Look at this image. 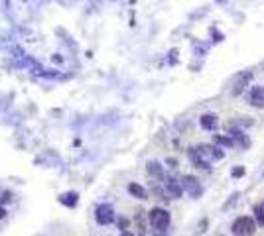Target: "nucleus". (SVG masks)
I'll use <instances>...</instances> for the list:
<instances>
[{"mask_svg": "<svg viewBox=\"0 0 264 236\" xmlns=\"http://www.w3.org/2000/svg\"><path fill=\"white\" fill-rule=\"evenodd\" d=\"M215 124H217V116H213V114H205L201 118V126L203 128H207V130L215 128Z\"/></svg>", "mask_w": 264, "mask_h": 236, "instance_id": "6", "label": "nucleus"}, {"mask_svg": "<svg viewBox=\"0 0 264 236\" xmlns=\"http://www.w3.org/2000/svg\"><path fill=\"white\" fill-rule=\"evenodd\" d=\"M4 217H6V211H4V209H0V219H4Z\"/></svg>", "mask_w": 264, "mask_h": 236, "instance_id": "10", "label": "nucleus"}, {"mask_svg": "<svg viewBox=\"0 0 264 236\" xmlns=\"http://www.w3.org/2000/svg\"><path fill=\"white\" fill-rule=\"evenodd\" d=\"M217 236H223V234H217Z\"/></svg>", "mask_w": 264, "mask_h": 236, "instance_id": "12", "label": "nucleus"}, {"mask_svg": "<svg viewBox=\"0 0 264 236\" xmlns=\"http://www.w3.org/2000/svg\"><path fill=\"white\" fill-rule=\"evenodd\" d=\"M128 191H130L134 197H138V199H146V191L140 185H136V183H130V185H128Z\"/></svg>", "mask_w": 264, "mask_h": 236, "instance_id": "7", "label": "nucleus"}, {"mask_svg": "<svg viewBox=\"0 0 264 236\" xmlns=\"http://www.w3.org/2000/svg\"><path fill=\"white\" fill-rule=\"evenodd\" d=\"M254 212H256V219H258V223L264 224V203H262V205H258V207L254 209Z\"/></svg>", "mask_w": 264, "mask_h": 236, "instance_id": "8", "label": "nucleus"}, {"mask_svg": "<svg viewBox=\"0 0 264 236\" xmlns=\"http://www.w3.org/2000/svg\"><path fill=\"white\" fill-rule=\"evenodd\" d=\"M148 171H150V174H154V175H160V174H162V169L158 167V163H150V167H148Z\"/></svg>", "mask_w": 264, "mask_h": 236, "instance_id": "9", "label": "nucleus"}, {"mask_svg": "<svg viewBox=\"0 0 264 236\" xmlns=\"http://www.w3.org/2000/svg\"><path fill=\"white\" fill-rule=\"evenodd\" d=\"M123 236H132L130 232H123Z\"/></svg>", "mask_w": 264, "mask_h": 236, "instance_id": "11", "label": "nucleus"}, {"mask_svg": "<svg viewBox=\"0 0 264 236\" xmlns=\"http://www.w3.org/2000/svg\"><path fill=\"white\" fill-rule=\"evenodd\" d=\"M251 102L254 106H264V91L260 87L252 89L251 93Z\"/></svg>", "mask_w": 264, "mask_h": 236, "instance_id": "5", "label": "nucleus"}, {"mask_svg": "<svg viewBox=\"0 0 264 236\" xmlns=\"http://www.w3.org/2000/svg\"><path fill=\"white\" fill-rule=\"evenodd\" d=\"M148 221L154 226V230H166L170 224V212L164 209H152L148 214Z\"/></svg>", "mask_w": 264, "mask_h": 236, "instance_id": "2", "label": "nucleus"}, {"mask_svg": "<svg viewBox=\"0 0 264 236\" xmlns=\"http://www.w3.org/2000/svg\"><path fill=\"white\" fill-rule=\"evenodd\" d=\"M231 228H233V234L235 236H252L256 232V223L251 217H239Z\"/></svg>", "mask_w": 264, "mask_h": 236, "instance_id": "1", "label": "nucleus"}, {"mask_svg": "<svg viewBox=\"0 0 264 236\" xmlns=\"http://www.w3.org/2000/svg\"><path fill=\"white\" fill-rule=\"evenodd\" d=\"M114 221V212L111 205H101L97 209V223L99 224H111Z\"/></svg>", "mask_w": 264, "mask_h": 236, "instance_id": "3", "label": "nucleus"}, {"mask_svg": "<svg viewBox=\"0 0 264 236\" xmlns=\"http://www.w3.org/2000/svg\"><path fill=\"white\" fill-rule=\"evenodd\" d=\"M181 187H184L186 191H189V193H191L193 197L201 193V187H199V181H197L195 177H191V175H188V177H184V181H181Z\"/></svg>", "mask_w": 264, "mask_h": 236, "instance_id": "4", "label": "nucleus"}]
</instances>
